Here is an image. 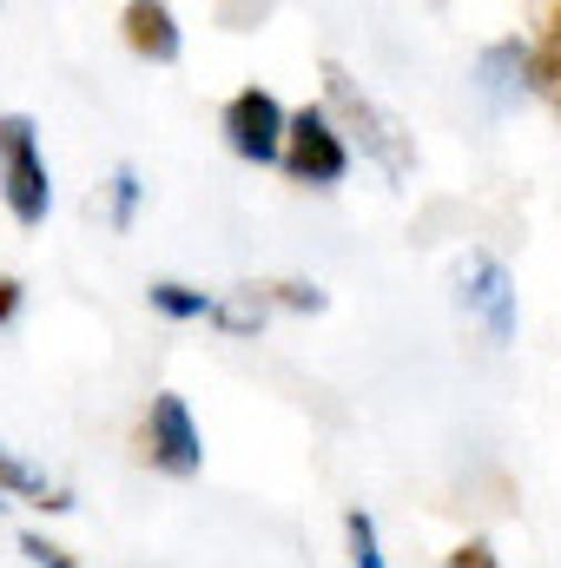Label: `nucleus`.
Segmentation results:
<instances>
[{"instance_id":"obj_1","label":"nucleus","mask_w":561,"mask_h":568,"mask_svg":"<svg viewBox=\"0 0 561 568\" xmlns=\"http://www.w3.org/2000/svg\"><path fill=\"white\" fill-rule=\"evenodd\" d=\"M0 192L13 225H47L53 212V179L40 159V126L27 113H0Z\"/></svg>"},{"instance_id":"obj_2","label":"nucleus","mask_w":561,"mask_h":568,"mask_svg":"<svg viewBox=\"0 0 561 568\" xmlns=\"http://www.w3.org/2000/svg\"><path fill=\"white\" fill-rule=\"evenodd\" d=\"M278 165L297 179V185H337L350 172V145L330 126L324 106H304V113H284V152Z\"/></svg>"},{"instance_id":"obj_3","label":"nucleus","mask_w":561,"mask_h":568,"mask_svg":"<svg viewBox=\"0 0 561 568\" xmlns=\"http://www.w3.org/2000/svg\"><path fill=\"white\" fill-rule=\"evenodd\" d=\"M218 133H225V145H232L238 159H252V165H278V152H284L278 93H265V87H238V93L225 100V113H218Z\"/></svg>"},{"instance_id":"obj_4","label":"nucleus","mask_w":561,"mask_h":568,"mask_svg":"<svg viewBox=\"0 0 561 568\" xmlns=\"http://www.w3.org/2000/svg\"><path fill=\"white\" fill-rule=\"evenodd\" d=\"M456 297H462V311L489 331V344H516V278H509L502 258L469 252V265L456 272Z\"/></svg>"},{"instance_id":"obj_5","label":"nucleus","mask_w":561,"mask_h":568,"mask_svg":"<svg viewBox=\"0 0 561 568\" xmlns=\"http://www.w3.org/2000/svg\"><path fill=\"white\" fill-rule=\"evenodd\" d=\"M145 456H152L165 476H198L205 436H198V424H192V410H185L178 390H159V397H152V410H145Z\"/></svg>"},{"instance_id":"obj_6","label":"nucleus","mask_w":561,"mask_h":568,"mask_svg":"<svg viewBox=\"0 0 561 568\" xmlns=\"http://www.w3.org/2000/svg\"><path fill=\"white\" fill-rule=\"evenodd\" d=\"M324 80H330V106L357 120L364 145H370V152H377V159H384L390 172H410V145H404V126H397V120H384V113H377V106H370V100L357 93V80H350V73L337 67V60L324 67Z\"/></svg>"},{"instance_id":"obj_7","label":"nucleus","mask_w":561,"mask_h":568,"mask_svg":"<svg viewBox=\"0 0 561 568\" xmlns=\"http://www.w3.org/2000/svg\"><path fill=\"white\" fill-rule=\"evenodd\" d=\"M120 33H126V47L140 53V60H159V67H172L178 60V13L172 7H159V0H133L126 13H120Z\"/></svg>"},{"instance_id":"obj_8","label":"nucleus","mask_w":561,"mask_h":568,"mask_svg":"<svg viewBox=\"0 0 561 568\" xmlns=\"http://www.w3.org/2000/svg\"><path fill=\"white\" fill-rule=\"evenodd\" d=\"M476 87H482L489 113H509V106L529 93V47H522V40H496V47L482 53V67H476Z\"/></svg>"},{"instance_id":"obj_9","label":"nucleus","mask_w":561,"mask_h":568,"mask_svg":"<svg viewBox=\"0 0 561 568\" xmlns=\"http://www.w3.org/2000/svg\"><path fill=\"white\" fill-rule=\"evenodd\" d=\"M0 496H27V503H40V509H53V516H67L73 509V489L67 483H47L27 456H13L7 443H0Z\"/></svg>"},{"instance_id":"obj_10","label":"nucleus","mask_w":561,"mask_h":568,"mask_svg":"<svg viewBox=\"0 0 561 568\" xmlns=\"http://www.w3.org/2000/svg\"><path fill=\"white\" fill-rule=\"evenodd\" d=\"M536 20H542V33L529 47V93H542L561 113V7H542Z\"/></svg>"},{"instance_id":"obj_11","label":"nucleus","mask_w":561,"mask_h":568,"mask_svg":"<svg viewBox=\"0 0 561 568\" xmlns=\"http://www.w3.org/2000/svg\"><path fill=\"white\" fill-rule=\"evenodd\" d=\"M145 297H152V311H165L172 324H192V317H212V311H218V297H205V291H192V284H172V278H159Z\"/></svg>"},{"instance_id":"obj_12","label":"nucleus","mask_w":561,"mask_h":568,"mask_svg":"<svg viewBox=\"0 0 561 568\" xmlns=\"http://www.w3.org/2000/svg\"><path fill=\"white\" fill-rule=\"evenodd\" d=\"M212 324L232 331V337H252V331L265 324V291H258V284H238V297H225V304L212 311Z\"/></svg>"},{"instance_id":"obj_13","label":"nucleus","mask_w":561,"mask_h":568,"mask_svg":"<svg viewBox=\"0 0 561 568\" xmlns=\"http://www.w3.org/2000/svg\"><path fill=\"white\" fill-rule=\"evenodd\" d=\"M344 536H350V562L357 568H384V542H377L370 509H350V516H344Z\"/></svg>"},{"instance_id":"obj_14","label":"nucleus","mask_w":561,"mask_h":568,"mask_svg":"<svg viewBox=\"0 0 561 568\" xmlns=\"http://www.w3.org/2000/svg\"><path fill=\"white\" fill-rule=\"evenodd\" d=\"M106 199H113V205H106L113 232H126V225H133V212H140V172H133V165H120V172H113V185H106Z\"/></svg>"},{"instance_id":"obj_15","label":"nucleus","mask_w":561,"mask_h":568,"mask_svg":"<svg viewBox=\"0 0 561 568\" xmlns=\"http://www.w3.org/2000/svg\"><path fill=\"white\" fill-rule=\"evenodd\" d=\"M20 556H27L33 568H80L67 549H60V542H47L40 529H20Z\"/></svg>"},{"instance_id":"obj_16","label":"nucleus","mask_w":561,"mask_h":568,"mask_svg":"<svg viewBox=\"0 0 561 568\" xmlns=\"http://www.w3.org/2000/svg\"><path fill=\"white\" fill-rule=\"evenodd\" d=\"M278 304H290V311H324V291L317 284H304V278H284V284H265Z\"/></svg>"},{"instance_id":"obj_17","label":"nucleus","mask_w":561,"mask_h":568,"mask_svg":"<svg viewBox=\"0 0 561 568\" xmlns=\"http://www.w3.org/2000/svg\"><path fill=\"white\" fill-rule=\"evenodd\" d=\"M449 568H502V562H496V549H489V542L476 536V542H462V549L449 556Z\"/></svg>"},{"instance_id":"obj_18","label":"nucleus","mask_w":561,"mask_h":568,"mask_svg":"<svg viewBox=\"0 0 561 568\" xmlns=\"http://www.w3.org/2000/svg\"><path fill=\"white\" fill-rule=\"evenodd\" d=\"M13 311H20V278H0V324H13Z\"/></svg>"}]
</instances>
